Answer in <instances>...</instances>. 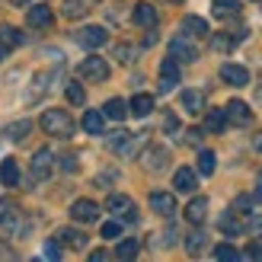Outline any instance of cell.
I'll return each mask as SVG.
<instances>
[{
    "label": "cell",
    "mask_w": 262,
    "mask_h": 262,
    "mask_svg": "<svg viewBox=\"0 0 262 262\" xmlns=\"http://www.w3.org/2000/svg\"><path fill=\"white\" fill-rule=\"evenodd\" d=\"M83 128L90 131V135H102V128H106V115L90 109V112L83 115Z\"/></svg>",
    "instance_id": "cell-27"
},
{
    "label": "cell",
    "mask_w": 262,
    "mask_h": 262,
    "mask_svg": "<svg viewBox=\"0 0 262 262\" xmlns=\"http://www.w3.org/2000/svg\"><path fill=\"white\" fill-rule=\"evenodd\" d=\"M135 138L138 135H131V131H115V135L109 138V147L115 154H131V147H135Z\"/></svg>",
    "instance_id": "cell-20"
},
{
    "label": "cell",
    "mask_w": 262,
    "mask_h": 262,
    "mask_svg": "<svg viewBox=\"0 0 262 262\" xmlns=\"http://www.w3.org/2000/svg\"><path fill=\"white\" fill-rule=\"evenodd\" d=\"M224 115H227V122H230V125H240V128L253 122V109L246 106L243 99H230V102H227V109H224Z\"/></svg>",
    "instance_id": "cell-7"
},
{
    "label": "cell",
    "mask_w": 262,
    "mask_h": 262,
    "mask_svg": "<svg viewBox=\"0 0 262 262\" xmlns=\"http://www.w3.org/2000/svg\"><path fill=\"white\" fill-rule=\"evenodd\" d=\"M221 80H224L227 86H246L250 83V71L246 68H240V64H224V68H221Z\"/></svg>",
    "instance_id": "cell-13"
},
{
    "label": "cell",
    "mask_w": 262,
    "mask_h": 262,
    "mask_svg": "<svg viewBox=\"0 0 262 262\" xmlns=\"http://www.w3.org/2000/svg\"><path fill=\"white\" fill-rule=\"evenodd\" d=\"M10 4H13V7H26V4H29V0H10Z\"/></svg>",
    "instance_id": "cell-50"
},
{
    "label": "cell",
    "mask_w": 262,
    "mask_h": 262,
    "mask_svg": "<svg viewBox=\"0 0 262 262\" xmlns=\"http://www.w3.org/2000/svg\"><path fill=\"white\" fill-rule=\"evenodd\" d=\"M163 131H166V135H176V131H179V119H176L173 112H169L166 119H163Z\"/></svg>",
    "instance_id": "cell-40"
},
{
    "label": "cell",
    "mask_w": 262,
    "mask_h": 262,
    "mask_svg": "<svg viewBox=\"0 0 262 262\" xmlns=\"http://www.w3.org/2000/svg\"><path fill=\"white\" fill-rule=\"evenodd\" d=\"M253 202H259V205H262V182H259V189H256V195H253Z\"/></svg>",
    "instance_id": "cell-48"
},
{
    "label": "cell",
    "mask_w": 262,
    "mask_h": 262,
    "mask_svg": "<svg viewBox=\"0 0 262 262\" xmlns=\"http://www.w3.org/2000/svg\"><path fill=\"white\" fill-rule=\"evenodd\" d=\"M64 96H68V102H74V106H83V99H86V93H83V86L80 83H64Z\"/></svg>",
    "instance_id": "cell-33"
},
{
    "label": "cell",
    "mask_w": 262,
    "mask_h": 262,
    "mask_svg": "<svg viewBox=\"0 0 262 262\" xmlns=\"http://www.w3.org/2000/svg\"><path fill=\"white\" fill-rule=\"evenodd\" d=\"M90 259L99 262V259H109V253H106V250H93V253H90Z\"/></svg>",
    "instance_id": "cell-47"
},
{
    "label": "cell",
    "mask_w": 262,
    "mask_h": 262,
    "mask_svg": "<svg viewBox=\"0 0 262 262\" xmlns=\"http://www.w3.org/2000/svg\"><path fill=\"white\" fill-rule=\"evenodd\" d=\"M150 211L160 217H173L176 214V195L169 192H150Z\"/></svg>",
    "instance_id": "cell-10"
},
{
    "label": "cell",
    "mask_w": 262,
    "mask_h": 262,
    "mask_svg": "<svg viewBox=\"0 0 262 262\" xmlns=\"http://www.w3.org/2000/svg\"><path fill=\"white\" fill-rule=\"evenodd\" d=\"M83 13H86L83 0H64V16H68V19H80Z\"/></svg>",
    "instance_id": "cell-36"
},
{
    "label": "cell",
    "mask_w": 262,
    "mask_h": 262,
    "mask_svg": "<svg viewBox=\"0 0 262 262\" xmlns=\"http://www.w3.org/2000/svg\"><path fill=\"white\" fill-rule=\"evenodd\" d=\"M4 55H7V48H4V45H0V61H4Z\"/></svg>",
    "instance_id": "cell-51"
},
{
    "label": "cell",
    "mask_w": 262,
    "mask_h": 262,
    "mask_svg": "<svg viewBox=\"0 0 262 262\" xmlns=\"http://www.w3.org/2000/svg\"><path fill=\"white\" fill-rule=\"evenodd\" d=\"M71 217L77 221V224H96L99 221V205L90 202V199H77L71 205Z\"/></svg>",
    "instance_id": "cell-4"
},
{
    "label": "cell",
    "mask_w": 262,
    "mask_h": 262,
    "mask_svg": "<svg viewBox=\"0 0 262 262\" xmlns=\"http://www.w3.org/2000/svg\"><path fill=\"white\" fill-rule=\"evenodd\" d=\"M106 208L115 214V217H122V221H138V211H135V202L128 199V195H122V192H115V195H109V202H106Z\"/></svg>",
    "instance_id": "cell-5"
},
{
    "label": "cell",
    "mask_w": 262,
    "mask_h": 262,
    "mask_svg": "<svg viewBox=\"0 0 262 262\" xmlns=\"http://www.w3.org/2000/svg\"><path fill=\"white\" fill-rule=\"evenodd\" d=\"M240 259H262V246L253 243V246H246V250L240 253Z\"/></svg>",
    "instance_id": "cell-41"
},
{
    "label": "cell",
    "mask_w": 262,
    "mask_h": 262,
    "mask_svg": "<svg viewBox=\"0 0 262 262\" xmlns=\"http://www.w3.org/2000/svg\"><path fill=\"white\" fill-rule=\"evenodd\" d=\"M26 23H29L32 29H48V26L55 23V13H51L45 4H38V7H32L29 13H26Z\"/></svg>",
    "instance_id": "cell-14"
},
{
    "label": "cell",
    "mask_w": 262,
    "mask_h": 262,
    "mask_svg": "<svg viewBox=\"0 0 262 262\" xmlns=\"http://www.w3.org/2000/svg\"><path fill=\"white\" fill-rule=\"evenodd\" d=\"M186 217H189V224H202V221L208 217V199L205 195H199V199H192L186 205Z\"/></svg>",
    "instance_id": "cell-18"
},
{
    "label": "cell",
    "mask_w": 262,
    "mask_h": 262,
    "mask_svg": "<svg viewBox=\"0 0 262 262\" xmlns=\"http://www.w3.org/2000/svg\"><path fill=\"white\" fill-rule=\"evenodd\" d=\"M173 189H176V192H186V195H192L195 189H199V176H195V169H192V166H179V169H176V176H173Z\"/></svg>",
    "instance_id": "cell-12"
},
{
    "label": "cell",
    "mask_w": 262,
    "mask_h": 262,
    "mask_svg": "<svg viewBox=\"0 0 262 262\" xmlns=\"http://www.w3.org/2000/svg\"><path fill=\"white\" fill-rule=\"evenodd\" d=\"M240 42V35H230V32H217L214 38H211V45H214V51H230L233 45Z\"/></svg>",
    "instance_id": "cell-30"
},
{
    "label": "cell",
    "mask_w": 262,
    "mask_h": 262,
    "mask_svg": "<svg viewBox=\"0 0 262 262\" xmlns=\"http://www.w3.org/2000/svg\"><path fill=\"white\" fill-rule=\"evenodd\" d=\"M42 128L55 138H71L74 135V119L64 109H48V112H42Z\"/></svg>",
    "instance_id": "cell-1"
},
{
    "label": "cell",
    "mask_w": 262,
    "mask_h": 262,
    "mask_svg": "<svg viewBox=\"0 0 262 262\" xmlns=\"http://www.w3.org/2000/svg\"><path fill=\"white\" fill-rule=\"evenodd\" d=\"M176 83H179V61L176 58L160 61V93H169Z\"/></svg>",
    "instance_id": "cell-11"
},
{
    "label": "cell",
    "mask_w": 262,
    "mask_h": 262,
    "mask_svg": "<svg viewBox=\"0 0 262 262\" xmlns=\"http://www.w3.org/2000/svg\"><path fill=\"white\" fill-rule=\"evenodd\" d=\"M217 227L227 233V237H237V233H243V224L237 221V211H224L221 214V221H217Z\"/></svg>",
    "instance_id": "cell-26"
},
{
    "label": "cell",
    "mask_w": 262,
    "mask_h": 262,
    "mask_svg": "<svg viewBox=\"0 0 262 262\" xmlns=\"http://www.w3.org/2000/svg\"><path fill=\"white\" fill-rule=\"evenodd\" d=\"M0 45H4L7 51L23 45V32L16 29V26H10V23H0Z\"/></svg>",
    "instance_id": "cell-21"
},
{
    "label": "cell",
    "mask_w": 262,
    "mask_h": 262,
    "mask_svg": "<svg viewBox=\"0 0 262 262\" xmlns=\"http://www.w3.org/2000/svg\"><path fill=\"white\" fill-rule=\"evenodd\" d=\"M58 240H61L64 246H71V250H86V233L74 230V227H64V230L58 233Z\"/></svg>",
    "instance_id": "cell-22"
},
{
    "label": "cell",
    "mask_w": 262,
    "mask_h": 262,
    "mask_svg": "<svg viewBox=\"0 0 262 262\" xmlns=\"http://www.w3.org/2000/svg\"><path fill=\"white\" fill-rule=\"evenodd\" d=\"M205 243H208V237L202 230H195V233H189V240H186V250H189V256H199L202 250H205Z\"/></svg>",
    "instance_id": "cell-34"
},
{
    "label": "cell",
    "mask_w": 262,
    "mask_h": 262,
    "mask_svg": "<svg viewBox=\"0 0 262 262\" xmlns=\"http://www.w3.org/2000/svg\"><path fill=\"white\" fill-rule=\"evenodd\" d=\"M23 233V214L16 211V208H4L0 205V237L4 240H13Z\"/></svg>",
    "instance_id": "cell-3"
},
{
    "label": "cell",
    "mask_w": 262,
    "mask_h": 262,
    "mask_svg": "<svg viewBox=\"0 0 262 262\" xmlns=\"http://www.w3.org/2000/svg\"><path fill=\"white\" fill-rule=\"evenodd\" d=\"M29 131H32V122H29V119H23V122H10L4 135H7L10 141H23L26 135H29Z\"/></svg>",
    "instance_id": "cell-29"
},
{
    "label": "cell",
    "mask_w": 262,
    "mask_h": 262,
    "mask_svg": "<svg viewBox=\"0 0 262 262\" xmlns=\"http://www.w3.org/2000/svg\"><path fill=\"white\" fill-rule=\"evenodd\" d=\"M240 10H243L240 0H214V4H211V13L217 19H237Z\"/></svg>",
    "instance_id": "cell-17"
},
{
    "label": "cell",
    "mask_w": 262,
    "mask_h": 262,
    "mask_svg": "<svg viewBox=\"0 0 262 262\" xmlns=\"http://www.w3.org/2000/svg\"><path fill=\"white\" fill-rule=\"evenodd\" d=\"M214 256L217 259H240V250H233L230 243H217L214 246Z\"/></svg>",
    "instance_id": "cell-38"
},
{
    "label": "cell",
    "mask_w": 262,
    "mask_h": 262,
    "mask_svg": "<svg viewBox=\"0 0 262 262\" xmlns=\"http://www.w3.org/2000/svg\"><path fill=\"white\" fill-rule=\"evenodd\" d=\"M182 106L192 115H202L205 112V93L202 90H182Z\"/></svg>",
    "instance_id": "cell-19"
},
{
    "label": "cell",
    "mask_w": 262,
    "mask_h": 262,
    "mask_svg": "<svg viewBox=\"0 0 262 262\" xmlns=\"http://www.w3.org/2000/svg\"><path fill=\"white\" fill-rule=\"evenodd\" d=\"M253 147H256V150H259V154H262V135H259V138H256V141H253Z\"/></svg>",
    "instance_id": "cell-49"
},
{
    "label": "cell",
    "mask_w": 262,
    "mask_h": 262,
    "mask_svg": "<svg viewBox=\"0 0 262 262\" xmlns=\"http://www.w3.org/2000/svg\"><path fill=\"white\" fill-rule=\"evenodd\" d=\"M250 205H253V199H250V195H240V199L233 202V211H250Z\"/></svg>",
    "instance_id": "cell-43"
},
{
    "label": "cell",
    "mask_w": 262,
    "mask_h": 262,
    "mask_svg": "<svg viewBox=\"0 0 262 262\" xmlns=\"http://www.w3.org/2000/svg\"><path fill=\"white\" fill-rule=\"evenodd\" d=\"M77 42H80L83 48L93 51V48H102V45H106L109 35H106V29H102V26H86V29L77 32Z\"/></svg>",
    "instance_id": "cell-9"
},
{
    "label": "cell",
    "mask_w": 262,
    "mask_h": 262,
    "mask_svg": "<svg viewBox=\"0 0 262 262\" xmlns=\"http://www.w3.org/2000/svg\"><path fill=\"white\" fill-rule=\"evenodd\" d=\"M135 23L144 26V29H154V26H157V10L150 4H138L135 7Z\"/></svg>",
    "instance_id": "cell-24"
},
{
    "label": "cell",
    "mask_w": 262,
    "mask_h": 262,
    "mask_svg": "<svg viewBox=\"0 0 262 262\" xmlns=\"http://www.w3.org/2000/svg\"><path fill=\"white\" fill-rule=\"evenodd\" d=\"M61 169H64V173H77V157H74V154L61 157Z\"/></svg>",
    "instance_id": "cell-42"
},
{
    "label": "cell",
    "mask_w": 262,
    "mask_h": 262,
    "mask_svg": "<svg viewBox=\"0 0 262 262\" xmlns=\"http://www.w3.org/2000/svg\"><path fill=\"white\" fill-rule=\"evenodd\" d=\"M102 115H109V119H115V122H122L125 115H128V106H125V99H109L106 106H102Z\"/></svg>",
    "instance_id": "cell-28"
},
{
    "label": "cell",
    "mask_w": 262,
    "mask_h": 262,
    "mask_svg": "<svg viewBox=\"0 0 262 262\" xmlns=\"http://www.w3.org/2000/svg\"><path fill=\"white\" fill-rule=\"evenodd\" d=\"M51 163H55V154H51L48 147H42V150H35L32 154V179H48L51 176Z\"/></svg>",
    "instance_id": "cell-8"
},
{
    "label": "cell",
    "mask_w": 262,
    "mask_h": 262,
    "mask_svg": "<svg viewBox=\"0 0 262 262\" xmlns=\"http://www.w3.org/2000/svg\"><path fill=\"white\" fill-rule=\"evenodd\" d=\"M135 55H138L135 45H115V58H119L122 64H131V61H135Z\"/></svg>",
    "instance_id": "cell-37"
},
{
    "label": "cell",
    "mask_w": 262,
    "mask_h": 262,
    "mask_svg": "<svg viewBox=\"0 0 262 262\" xmlns=\"http://www.w3.org/2000/svg\"><path fill=\"white\" fill-rule=\"evenodd\" d=\"M186 141L192 144V147H199V144H202V131H199V128H189V131H186Z\"/></svg>",
    "instance_id": "cell-44"
},
{
    "label": "cell",
    "mask_w": 262,
    "mask_h": 262,
    "mask_svg": "<svg viewBox=\"0 0 262 262\" xmlns=\"http://www.w3.org/2000/svg\"><path fill=\"white\" fill-rule=\"evenodd\" d=\"M246 227H250L253 233H262V217H250V224H246Z\"/></svg>",
    "instance_id": "cell-46"
},
{
    "label": "cell",
    "mask_w": 262,
    "mask_h": 262,
    "mask_svg": "<svg viewBox=\"0 0 262 262\" xmlns=\"http://www.w3.org/2000/svg\"><path fill=\"white\" fill-rule=\"evenodd\" d=\"M0 182H4L7 189H13V186L19 182V166H16V160H13V157L0 163Z\"/></svg>",
    "instance_id": "cell-23"
},
{
    "label": "cell",
    "mask_w": 262,
    "mask_h": 262,
    "mask_svg": "<svg viewBox=\"0 0 262 262\" xmlns=\"http://www.w3.org/2000/svg\"><path fill=\"white\" fill-rule=\"evenodd\" d=\"M169 58H176L182 64H192V61H199V48H195L186 35H176L173 42H169Z\"/></svg>",
    "instance_id": "cell-6"
},
{
    "label": "cell",
    "mask_w": 262,
    "mask_h": 262,
    "mask_svg": "<svg viewBox=\"0 0 262 262\" xmlns=\"http://www.w3.org/2000/svg\"><path fill=\"white\" fill-rule=\"evenodd\" d=\"M205 128L211 131V135L224 131V128H227V115H224V109H208V112H205Z\"/></svg>",
    "instance_id": "cell-25"
},
{
    "label": "cell",
    "mask_w": 262,
    "mask_h": 262,
    "mask_svg": "<svg viewBox=\"0 0 262 262\" xmlns=\"http://www.w3.org/2000/svg\"><path fill=\"white\" fill-rule=\"evenodd\" d=\"M80 77L90 83H102V80H109V61L106 58H99V55H90L86 61H80Z\"/></svg>",
    "instance_id": "cell-2"
},
{
    "label": "cell",
    "mask_w": 262,
    "mask_h": 262,
    "mask_svg": "<svg viewBox=\"0 0 262 262\" xmlns=\"http://www.w3.org/2000/svg\"><path fill=\"white\" fill-rule=\"evenodd\" d=\"M141 160H144V166H147V169H154V173H160V169L169 163V150H166V147H150L147 154L141 157Z\"/></svg>",
    "instance_id": "cell-16"
},
{
    "label": "cell",
    "mask_w": 262,
    "mask_h": 262,
    "mask_svg": "<svg viewBox=\"0 0 262 262\" xmlns=\"http://www.w3.org/2000/svg\"><path fill=\"white\" fill-rule=\"evenodd\" d=\"M45 259H61V250H58V243H45Z\"/></svg>",
    "instance_id": "cell-45"
},
{
    "label": "cell",
    "mask_w": 262,
    "mask_h": 262,
    "mask_svg": "<svg viewBox=\"0 0 262 262\" xmlns=\"http://www.w3.org/2000/svg\"><path fill=\"white\" fill-rule=\"evenodd\" d=\"M119 233H122V224H119V221H106V224H102V237H106V240H115Z\"/></svg>",
    "instance_id": "cell-39"
},
{
    "label": "cell",
    "mask_w": 262,
    "mask_h": 262,
    "mask_svg": "<svg viewBox=\"0 0 262 262\" xmlns=\"http://www.w3.org/2000/svg\"><path fill=\"white\" fill-rule=\"evenodd\" d=\"M214 163H217V157H214L211 150H202V154H199V173H202V176H211V173H214Z\"/></svg>",
    "instance_id": "cell-35"
},
{
    "label": "cell",
    "mask_w": 262,
    "mask_h": 262,
    "mask_svg": "<svg viewBox=\"0 0 262 262\" xmlns=\"http://www.w3.org/2000/svg\"><path fill=\"white\" fill-rule=\"evenodd\" d=\"M128 112L138 115V119H147V115L154 112V96H150V93H135V96H131Z\"/></svg>",
    "instance_id": "cell-15"
},
{
    "label": "cell",
    "mask_w": 262,
    "mask_h": 262,
    "mask_svg": "<svg viewBox=\"0 0 262 262\" xmlns=\"http://www.w3.org/2000/svg\"><path fill=\"white\" fill-rule=\"evenodd\" d=\"M182 29L192 32V35H208V23L202 16H186L182 19Z\"/></svg>",
    "instance_id": "cell-32"
},
{
    "label": "cell",
    "mask_w": 262,
    "mask_h": 262,
    "mask_svg": "<svg viewBox=\"0 0 262 262\" xmlns=\"http://www.w3.org/2000/svg\"><path fill=\"white\" fill-rule=\"evenodd\" d=\"M141 250V243L138 240H122L119 246H115V259H135Z\"/></svg>",
    "instance_id": "cell-31"
}]
</instances>
